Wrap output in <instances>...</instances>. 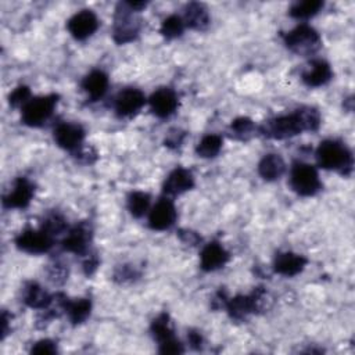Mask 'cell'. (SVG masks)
I'll return each instance as SVG.
<instances>
[{
    "instance_id": "obj_1",
    "label": "cell",
    "mask_w": 355,
    "mask_h": 355,
    "mask_svg": "<svg viewBox=\"0 0 355 355\" xmlns=\"http://www.w3.org/2000/svg\"><path fill=\"white\" fill-rule=\"evenodd\" d=\"M316 159L320 168L340 171L348 175L352 169V153L338 140H324L316 150Z\"/></svg>"
},
{
    "instance_id": "obj_2",
    "label": "cell",
    "mask_w": 355,
    "mask_h": 355,
    "mask_svg": "<svg viewBox=\"0 0 355 355\" xmlns=\"http://www.w3.org/2000/svg\"><path fill=\"white\" fill-rule=\"evenodd\" d=\"M284 44L300 55H309L320 47L319 33L309 25L301 24L284 35Z\"/></svg>"
},
{
    "instance_id": "obj_3",
    "label": "cell",
    "mask_w": 355,
    "mask_h": 355,
    "mask_svg": "<svg viewBox=\"0 0 355 355\" xmlns=\"http://www.w3.org/2000/svg\"><path fill=\"white\" fill-rule=\"evenodd\" d=\"M58 103V94H47L31 98L22 107V122L28 126H42L53 114Z\"/></svg>"
},
{
    "instance_id": "obj_4",
    "label": "cell",
    "mask_w": 355,
    "mask_h": 355,
    "mask_svg": "<svg viewBox=\"0 0 355 355\" xmlns=\"http://www.w3.org/2000/svg\"><path fill=\"white\" fill-rule=\"evenodd\" d=\"M302 130H305V125L298 110L293 114L269 119L261 128V132L265 136L277 140L293 137L295 135H300Z\"/></svg>"
},
{
    "instance_id": "obj_5",
    "label": "cell",
    "mask_w": 355,
    "mask_h": 355,
    "mask_svg": "<svg viewBox=\"0 0 355 355\" xmlns=\"http://www.w3.org/2000/svg\"><path fill=\"white\" fill-rule=\"evenodd\" d=\"M290 184L297 194L304 197L316 194L322 187L316 168L305 162H295L293 165Z\"/></svg>"
},
{
    "instance_id": "obj_6",
    "label": "cell",
    "mask_w": 355,
    "mask_h": 355,
    "mask_svg": "<svg viewBox=\"0 0 355 355\" xmlns=\"http://www.w3.org/2000/svg\"><path fill=\"white\" fill-rule=\"evenodd\" d=\"M133 10L128 7L126 3H119L115 10L114 18V40L119 44L132 42L140 29V24L132 15Z\"/></svg>"
},
{
    "instance_id": "obj_7",
    "label": "cell",
    "mask_w": 355,
    "mask_h": 355,
    "mask_svg": "<svg viewBox=\"0 0 355 355\" xmlns=\"http://www.w3.org/2000/svg\"><path fill=\"white\" fill-rule=\"evenodd\" d=\"M151 333H153L154 338L158 341L161 354H182L183 352V345L173 334L168 313H161L151 322Z\"/></svg>"
},
{
    "instance_id": "obj_8",
    "label": "cell",
    "mask_w": 355,
    "mask_h": 355,
    "mask_svg": "<svg viewBox=\"0 0 355 355\" xmlns=\"http://www.w3.org/2000/svg\"><path fill=\"white\" fill-rule=\"evenodd\" d=\"M54 243V237L44 229L33 230L26 229L18 234L15 239V245L29 254H43L47 252Z\"/></svg>"
},
{
    "instance_id": "obj_9",
    "label": "cell",
    "mask_w": 355,
    "mask_h": 355,
    "mask_svg": "<svg viewBox=\"0 0 355 355\" xmlns=\"http://www.w3.org/2000/svg\"><path fill=\"white\" fill-rule=\"evenodd\" d=\"M146 104V96L141 90L135 87H128L119 92L114 101V108L118 116H132L141 110Z\"/></svg>"
},
{
    "instance_id": "obj_10",
    "label": "cell",
    "mask_w": 355,
    "mask_h": 355,
    "mask_svg": "<svg viewBox=\"0 0 355 355\" xmlns=\"http://www.w3.org/2000/svg\"><path fill=\"white\" fill-rule=\"evenodd\" d=\"M67 28L75 39L85 40L97 31L98 18L93 11L82 10L68 19Z\"/></svg>"
},
{
    "instance_id": "obj_11",
    "label": "cell",
    "mask_w": 355,
    "mask_h": 355,
    "mask_svg": "<svg viewBox=\"0 0 355 355\" xmlns=\"http://www.w3.org/2000/svg\"><path fill=\"white\" fill-rule=\"evenodd\" d=\"M83 139H85V130L78 123L62 122V123H58L54 129V140L64 150L76 153L82 147Z\"/></svg>"
},
{
    "instance_id": "obj_12",
    "label": "cell",
    "mask_w": 355,
    "mask_h": 355,
    "mask_svg": "<svg viewBox=\"0 0 355 355\" xmlns=\"http://www.w3.org/2000/svg\"><path fill=\"white\" fill-rule=\"evenodd\" d=\"M92 240V226L87 222H80L73 226L62 240V248L68 252L82 255L87 251Z\"/></svg>"
},
{
    "instance_id": "obj_13",
    "label": "cell",
    "mask_w": 355,
    "mask_h": 355,
    "mask_svg": "<svg viewBox=\"0 0 355 355\" xmlns=\"http://www.w3.org/2000/svg\"><path fill=\"white\" fill-rule=\"evenodd\" d=\"M176 219V209L169 198H161L150 211L148 225L153 230L169 229Z\"/></svg>"
},
{
    "instance_id": "obj_14",
    "label": "cell",
    "mask_w": 355,
    "mask_h": 355,
    "mask_svg": "<svg viewBox=\"0 0 355 355\" xmlns=\"http://www.w3.org/2000/svg\"><path fill=\"white\" fill-rule=\"evenodd\" d=\"M150 107L151 111L158 118H168L171 116L176 108H178V96L176 93L169 87H159L155 90L150 97Z\"/></svg>"
},
{
    "instance_id": "obj_15",
    "label": "cell",
    "mask_w": 355,
    "mask_h": 355,
    "mask_svg": "<svg viewBox=\"0 0 355 355\" xmlns=\"http://www.w3.org/2000/svg\"><path fill=\"white\" fill-rule=\"evenodd\" d=\"M33 193V184L26 178H18L14 182L12 190L3 197V205L6 208H25L29 205Z\"/></svg>"
},
{
    "instance_id": "obj_16",
    "label": "cell",
    "mask_w": 355,
    "mask_h": 355,
    "mask_svg": "<svg viewBox=\"0 0 355 355\" xmlns=\"http://www.w3.org/2000/svg\"><path fill=\"white\" fill-rule=\"evenodd\" d=\"M57 304L67 312L69 320L73 324H79L83 323L92 311V302L87 298H78L75 301L68 300V297H65L62 293H58L54 295Z\"/></svg>"
},
{
    "instance_id": "obj_17",
    "label": "cell",
    "mask_w": 355,
    "mask_h": 355,
    "mask_svg": "<svg viewBox=\"0 0 355 355\" xmlns=\"http://www.w3.org/2000/svg\"><path fill=\"white\" fill-rule=\"evenodd\" d=\"M194 186V178L189 169L184 168H175L164 182L162 190L165 194L178 196Z\"/></svg>"
},
{
    "instance_id": "obj_18",
    "label": "cell",
    "mask_w": 355,
    "mask_h": 355,
    "mask_svg": "<svg viewBox=\"0 0 355 355\" xmlns=\"http://www.w3.org/2000/svg\"><path fill=\"white\" fill-rule=\"evenodd\" d=\"M229 261V252L216 241L208 243L200 255L201 269L205 272L216 270Z\"/></svg>"
},
{
    "instance_id": "obj_19",
    "label": "cell",
    "mask_w": 355,
    "mask_h": 355,
    "mask_svg": "<svg viewBox=\"0 0 355 355\" xmlns=\"http://www.w3.org/2000/svg\"><path fill=\"white\" fill-rule=\"evenodd\" d=\"M306 265V258L294 252H279L273 261V269L283 276H295Z\"/></svg>"
},
{
    "instance_id": "obj_20",
    "label": "cell",
    "mask_w": 355,
    "mask_h": 355,
    "mask_svg": "<svg viewBox=\"0 0 355 355\" xmlns=\"http://www.w3.org/2000/svg\"><path fill=\"white\" fill-rule=\"evenodd\" d=\"M333 76L329 62L324 60H312L302 72V82L309 87H318L327 83Z\"/></svg>"
},
{
    "instance_id": "obj_21",
    "label": "cell",
    "mask_w": 355,
    "mask_h": 355,
    "mask_svg": "<svg viewBox=\"0 0 355 355\" xmlns=\"http://www.w3.org/2000/svg\"><path fill=\"white\" fill-rule=\"evenodd\" d=\"M226 309L230 318L236 320H244L250 313L258 312L254 293H251L250 295H237L234 298H229Z\"/></svg>"
},
{
    "instance_id": "obj_22",
    "label": "cell",
    "mask_w": 355,
    "mask_h": 355,
    "mask_svg": "<svg viewBox=\"0 0 355 355\" xmlns=\"http://www.w3.org/2000/svg\"><path fill=\"white\" fill-rule=\"evenodd\" d=\"M54 301V295H50L36 282H29L24 287V302L35 309H46Z\"/></svg>"
},
{
    "instance_id": "obj_23",
    "label": "cell",
    "mask_w": 355,
    "mask_h": 355,
    "mask_svg": "<svg viewBox=\"0 0 355 355\" xmlns=\"http://www.w3.org/2000/svg\"><path fill=\"white\" fill-rule=\"evenodd\" d=\"M82 87L92 101H96L105 94L108 89V76L103 71L94 69L83 78Z\"/></svg>"
},
{
    "instance_id": "obj_24",
    "label": "cell",
    "mask_w": 355,
    "mask_h": 355,
    "mask_svg": "<svg viewBox=\"0 0 355 355\" xmlns=\"http://www.w3.org/2000/svg\"><path fill=\"white\" fill-rule=\"evenodd\" d=\"M183 21L184 25L191 29L204 31L209 24V14L207 7L201 3H189L184 8Z\"/></svg>"
},
{
    "instance_id": "obj_25",
    "label": "cell",
    "mask_w": 355,
    "mask_h": 355,
    "mask_svg": "<svg viewBox=\"0 0 355 355\" xmlns=\"http://www.w3.org/2000/svg\"><path fill=\"white\" fill-rule=\"evenodd\" d=\"M286 171V164L283 158L277 154H268L265 155L258 164V173L265 180H276L279 179Z\"/></svg>"
},
{
    "instance_id": "obj_26",
    "label": "cell",
    "mask_w": 355,
    "mask_h": 355,
    "mask_svg": "<svg viewBox=\"0 0 355 355\" xmlns=\"http://www.w3.org/2000/svg\"><path fill=\"white\" fill-rule=\"evenodd\" d=\"M222 148V137L219 135H205L197 144V154L202 158H212L219 154Z\"/></svg>"
},
{
    "instance_id": "obj_27",
    "label": "cell",
    "mask_w": 355,
    "mask_h": 355,
    "mask_svg": "<svg viewBox=\"0 0 355 355\" xmlns=\"http://www.w3.org/2000/svg\"><path fill=\"white\" fill-rule=\"evenodd\" d=\"M323 8V1L320 0H305V1H297L290 8V15L294 18H309L318 14Z\"/></svg>"
},
{
    "instance_id": "obj_28",
    "label": "cell",
    "mask_w": 355,
    "mask_h": 355,
    "mask_svg": "<svg viewBox=\"0 0 355 355\" xmlns=\"http://www.w3.org/2000/svg\"><path fill=\"white\" fill-rule=\"evenodd\" d=\"M150 207V196L144 191H132L128 196V209L135 218H141Z\"/></svg>"
},
{
    "instance_id": "obj_29",
    "label": "cell",
    "mask_w": 355,
    "mask_h": 355,
    "mask_svg": "<svg viewBox=\"0 0 355 355\" xmlns=\"http://www.w3.org/2000/svg\"><path fill=\"white\" fill-rule=\"evenodd\" d=\"M184 26L186 25H184L183 18L173 14V15H169L164 19V22L161 25V33L166 39H175V37H179L183 33Z\"/></svg>"
},
{
    "instance_id": "obj_30",
    "label": "cell",
    "mask_w": 355,
    "mask_h": 355,
    "mask_svg": "<svg viewBox=\"0 0 355 355\" xmlns=\"http://www.w3.org/2000/svg\"><path fill=\"white\" fill-rule=\"evenodd\" d=\"M254 130H255L254 122L245 116H240L234 119L230 125L232 136H234L239 140H248L254 135Z\"/></svg>"
},
{
    "instance_id": "obj_31",
    "label": "cell",
    "mask_w": 355,
    "mask_h": 355,
    "mask_svg": "<svg viewBox=\"0 0 355 355\" xmlns=\"http://www.w3.org/2000/svg\"><path fill=\"white\" fill-rule=\"evenodd\" d=\"M42 229H44L47 233H50L54 237V236L62 233L67 229V222H65L62 215H60L57 212H53V214H49L44 218Z\"/></svg>"
},
{
    "instance_id": "obj_32",
    "label": "cell",
    "mask_w": 355,
    "mask_h": 355,
    "mask_svg": "<svg viewBox=\"0 0 355 355\" xmlns=\"http://www.w3.org/2000/svg\"><path fill=\"white\" fill-rule=\"evenodd\" d=\"M300 114H301V118L304 121V125H305V130H316L320 125V115L318 112L316 108H312V107H301L298 108Z\"/></svg>"
},
{
    "instance_id": "obj_33",
    "label": "cell",
    "mask_w": 355,
    "mask_h": 355,
    "mask_svg": "<svg viewBox=\"0 0 355 355\" xmlns=\"http://www.w3.org/2000/svg\"><path fill=\"white\" fill-rule=\"evenodd\" d=\"M29 96H31V90L28 86H18L8 96L10 105H12V107H18L21 104L25 105L29 101Z\"/></svg>"
},
{
    "instance_id": "obj_34",
    "label": "cell",
    "mask_w": 355,
    "mask_h": 355,
    "mask_svg": "<svg viewBox=\"0 0 355 355\" xmlns=\"http://www.w3.org/2000/svg\"><path fill=\"white\" fill-rule=\"evenodd\" d=\"M186 136V132L175 128L168 132V136L165 137V146L169 148H176L183 143V139Z\"/></svg>"
},
{
    "instance_id": "obj_35",
    "label": "cell",
    "mask_w": 355,
    "mask_h": 355,
    "mask_svg": "<svg viewBox=\"0 0 355 355\" xmlns=\"http://www.w3.org/2000/svg\"><path fill=\"white\" fill-rule=\"evenodd\" d=\"M32 354H55L57 352V345L54 341L49 340V338H44V340H40L37 341L32 349H31Z\"/></svg>"
},
{
    "instance_id": "obj_36",
    "label": "cell",
    "mask_w": 355,
    "mask_h": 355,
    "mask_svg": "<svg viewBox=\"0 0 355 355\" xmlns=\"http://www.w3.org/2000/svg\"><path fill=\"white\" fill-rule=\"evenodd\" d=\"M49 277L54 283H62L68 277V269L61 263H54L49 270Z\"/></svg>"
},
{
    "instance_id": "obj_37",
    "label": "cell",
    "mask_w": 355,
    "mask_h": 355,
    "mask_svg": "<svg viewBox=\"0 0 355 355\" xmlns=\"http://www.w3.org/2000/svg\"><path fill=\"white\" fill-rule=\"evenodd\" d=\"M135 276H137V272L135 270V268L132 266H128V265H123L121 266L116 272H115V279L116 280H126V279H133Z\"/></svg>"
},
{
    "instance_id": "obj_38",
    "label": "cell",
    "mask_w": 355,
    "mask_h": 355,
    "mask_svg": "<svg viewBox=\"0 0 355 355\" xmlns=\"http://www.w3.org/2000/svg\"><path fill=\"white\" fill-rule=\"evenodd\" d=\"M179 236H180L182 241L189 243L190 245H194V244H197V243L201 240V239L198 237V234L194 233V232H191V230H180V232H179Z\"/></svg>"
},
{
    "instance_id": "obj_39",
    "label": "cell",
    "mask_w": 355,
    "mask_h": 355,
    "mask_svg": "<svg viewBox=\"0 0 355 355\" xmlns=\"http://www.w3.org/2000/svg\"><path fill=\"white\" fill-rule=\"evenodd\" d=\"M187 338H189V343L190 345L194 348V349H200L202 347V337L198 331H194V330H190L189 334H187Z\"/></svg>"
},
{
    "instance_id": "obj_40",
    "label": "cell",
    "mask_w": 355,
    "mask_h": 355,
    "mask_svg": "<svg viewBox=\"0 0 355 355\" xmlns=\"http://www.w3.org/2000/svg\"><path fill=\"white\" fill-rule=\"evenodd\" d=\"M97 265H98V259L93 255V257H89V259L85 262V273L86 275H92L94 270H96V268H97Z\"/></svg>"
},
{
    "instance_id": "obj_41",
    "label": "cell",
    "mask_w": 355,
    "mask_h": 355,
    "mask_svg": "<svg viewBox=\"0 0 355 355\" xmlns=\"http://www.w3.org/2000/svg\"><path fill=\"white\" fill-rule=\"evenodd\" d=\"M8 320H10V316H8V313L4 311L3 313H1V338H4L6 337V334H7V331H8Z\"/></svg>"
}]
</instances>
